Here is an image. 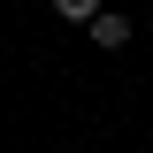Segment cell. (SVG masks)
Wrapping results in <instances>:
<instances>
[{
  "label": "cell",
  "instance_id": "cell-1",
  "mask_svg": "<svg viewBox=\"0 0 153 153\" xmlns=\"http://www.w3.org/2000/svg\"><path fill=\"white\" fill-rule=\"evenodd\" d=\"M92 38H100V46H130V16L100 8V16H92Z\"/></svg>",
  "mask_w": 153,
  "mask_h": 153
},
{
  "label": "cell",
  "instance_id": "cell-2",
  "mask_svg": "<svg viewBox=\"0 0 153 153\" xmlns=\"http://www.w3.org/2000/svg\"><path fill=\"white\" fill-rule=\"evenodd\" d=\"M54 16H69V23H92V16H100V0H54Z\"/></svg>",
  "mask_w": 153,
  "mask_h": 153
}]
</instances>
